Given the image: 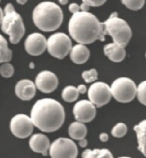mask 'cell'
<instances>
[{
    "label": "cell",
    "instance_id": "6da1fadb",
    "mask_svg": "<svg viewBox=\"0 0 146 158\" xmlns=\"http://www.w3.org/2000/svg\"><path fill=\"white\" fill-rule=\"evenodd\" d=\"M69 32L78 44H90L97 40L104 41V24L89 11H79L73 14L69 21Z\"/></svg>",
    "mask_w": 146,
    "mask_h": 158
},
{
    "label": "cell",
    "instance_id": "7a4b0ae2",
    "mask_svg": "<svg viewBox=\"0 0 146 158\" xmlns=\"http://www.w3.org/2000/svg\"><path fill=\"white\" fill-rule=\"evenodd\" d=\"M30 117L34 127L45 133H52L63 126L65 110L57 100L44 98L33 106Z\"/></svg>",
    "mask_w": 146,
    "mask_h": 158
},
{
    "label": "cell",
    "instance_id": "3957f363",
    "mask_svg": "<svg viewBox=\"0 0 146 158\" xmlns=\"http://www.w3.org/2000/svg\"><path fill=\"white\" fill-rule=\"evenodd\" d=\"M33 21L41 31L47 32L56 31L63 23V10L53 2H41L33 11Z\"/></svg>",
    "mask_w": 146,
    "mask_h": 158
},
{
    "label": "cell",
    "instance_id": "277c9868",
    "mask_svg": "<svg viewBox=\"0 0 146 158\" xmlns=\"http://www.w3.org/2000/svg\"><path fill=\"white\" fill-rule=\"evenodd\" d=\"M1 30L9 35L10 42L16 44L25 34V26L22 18L15 10L12 4H7L4 10V16L1 22Z\"/></svg>",
    "mask_w": 146,
    "mask_h": 158
},
{
    "label": "cell",
    "instance_id": "5b68a950",
    "mask_svg": "<svg viewBox=\"0 0 146 158\" xmlns=\"http://www.w3.org/2000/svg\"><path fill=\"white\" fill-rule=\"evenodd\" d=\"M105 35H109L115 43L126 47L132 38V30L128 23L115 12L103 22Z\"/></svg>",
    "mask_w": 146,
    "mask_h": 158
},
{
    "label": "cell",
    "instance_id": "8992f818",
    "mask_svg": "<svg viewBox=\"0 0 146 158\" xmlns=\"http://www.w3.org/2000/svg\"><path fill=\"white\" fill-rule=\"evenodd\" d=\"M113 98L120 103H129L137 95V85L128 77L115 79L110 86Z\"/></svg>",
    "mask_w": 146,
    "mask_h": 158
},
{
    "label": "cell",
    "instance_id": "52a82bcc",
    "mask_svg": "<svg viewBox=\"0 0 146 158\" xmlns=\"http://www.w3.org/2000/svg\"><path fill=\"white\" fill-rule=\"evenodd\" d=\"M46 48L51 56L62 60L69 54L72 41L66 33L56 32L48 38Z\"/></svg>",
    "mask_w": 146,
    "mask_h": 158
},
{
    "label": "cell",
    "instance_id": "ba28073f",
    "mask_svg": "<svg viewBox=\"0 0 146 158\" xmlns=\"http://www.w3.org/2000/svg\"><path fill=\"white\" fill-rule=\"evenodd\" d=\"M49 154L52 158H76L78 148L72 139L59 138L50 145Z\"/></svg>",
    "mask_w": 146,
    "mask_h": 158
},
{
    "label": "cell",
    "instance_id": "9c48e42d",
    "mask_svg": "<svg viewBox=\"0 0 146 158\" xmlns=\"http://www.w3.org/2000/svg\"><path fill=\"white\" fill-rule=\"evenodd\" d=\"M89 100L96 106V107H102L107 105L111 100L110 86L103 82H95L88 89Z\"/></svg>",
    "mask_w": 146,
    "mask_h": 158
},
{
    "label": "cell",
    "instance_id": "30bf717a",
    "mask_svg": "<svg viewBox=\"0 0 146 158\" xmlns=\"http://www.w3.org/2000/svg\"><path fill=\"white\" fill-rule=\"evenodd\" d=\"M34 125L31 117L25 114H17L11 118L10 128L14 136L19 139L29 137L33 131Z\"/></svg>",
    "mask_w": 146,
    "mask_h": 158
},
{
    "label": "cell",
    "instance_id": "8fae6325",
    "mask_svg": "<svg viewBox=\"0 0 146 158\" xmlns=\"http://www.w3.org/2000/svg\"><path fill=\"white\" fill-rule=\"evenodd\" d=\"M73 113L75 120L84 123H90L93 120L96 114V106L91 101L81 100L75 103L73 109Z\"/></svg>",
    "mask_w": 146,
    "mask_h": 158
},
{
    "label": "cell",
    "instance_id": "7c38bea8",
    "mask_svg": "<svg viewBox=\"0 0 146 158\" xmlns=\"http://www.w3.org/2000/svg\"><path fill=\"white\" fill-rule=\"evenodd\" d=\"M25 50L32 56L42 55L47 48V39L41 33L33 32L25 40Z\"/></svg>",
    "mask_w": 146,
    "mask_h": 158
},
{
    "label": "cell",
    "instance_id": "4fadbf2b",
    "mask_svg": "<svg viewBox=\"0 0 146 158\" xmlns=\"http://www.w3.org/2000/svg\"><path fill=\"white\" fill-rule=\"evenodd\" d=\"M34 83L36 88L43 93H52L58 86V78L52 72L43 71L37 75Z\"/></svg>",
    "mask_w": 146,
    "mask_h": 158
},
{
    "label": "cell",
    "instance_id": "5bb4252c",
    "mask_svg": "<svg viewBox=\"0 0 146 158\" xmlns=\"http://www.w3.org/2000/svg\"><path fill=\"white\" fill-rule=\"evenodd\" d=\"M36 89V85L33 81L29 79H22L16 83L15 92L20 100L28 101L35 96Z\"/></svg>",
    "mask_w": 146,
    "mask_h": 158
},
{
    "label": "cell",
    "instance_id": "9a60e30c",
    "mask_svg": "<svg viewBox=\"0 0 146 158\" xmlns=\"http://www.w3.org/2000/svg\"><path fill=\"white\" fill-rule=\"evenodd\" d=\"M50 139L49 138L43 134H33L29 139V146L33 151L36 153H40L44 156H47L50 149Z\"/></svg>",
    "mask_w": 146,
    "mask_h": 158
},
{
    "label": "cell",
    "instance_id": "2e32d148",
    "mask_svg": "<svg viewBox=\"0 0 146 158\" xmlns=\"http://www.w3.org/2000/svg\"><path fill=\"white\" fill-rule=\"evenodd\" d=\"M104 55L108 57L112 62H122L126 57L125 47L118 44L116 43H110L104 47Z\"/></svg>",
    "mask_w": 146,
    "mask_h": 158
},
{
    "label": "cell",
    "instance_id": "e0dca14e",
    "mask_svg": "<svg viewBox=\"0 0 146 158\" xmlns=\"http://www.w3.org/2000/svg\"><path fill=\"white\" fill-rule=\"evenodd\" d=\"M71 60L77 65L84 64L88 60L90 57V50L87 48L86 44H78L72 46V48L69 52Z\"/></svg>",
    "mask_w": 146,
    "mask_h": 158
},
{
    "label": "cell",
    "instance_id": "ac0fdd59",
    "mask_svg": "<svg viewBox=\"0 0 146 158\" xmlns=\"http://www.w3.org/2000/svg\"><path fill=\"white\" fill-rule=\"evenodd\" d=\"M134 130L137 134L138 149L146 157V120L141 121L135 125Z\"/></svg>",
    "mask_w": 146,
    "mask_h": 158
},
{
    "label": "cell",
    "instance_id": "d6986e66",
    "mask_svg": "<svg viewBox=\"0 0 146 158\" xmlns=\"http://www.w3.org/2000/svg\"><path fill=\"white\" fill-rule=\"evenodd\" d=\"M69 134L74 140H80L86 138L87 134V127L84 123L73 122L69 127Z\"/></svg>",
    "mask_w": 146,
    "mask_h": 158
},
{
    "label": "cell",
    "instance_id": "ffe728a7",
    "mask_svg": "<svg viewBox=\"0 0 146 158\" xmlns=\"http://www.w3.org/2000/svg\"><path fill=\"white\" fill-rule=\"evenodd\" d=\"M81 156L83 158H112L113 155L107 149H87L83 151Z\"/></svg>",
    "mask_w": 146,
    "mask_h": 158
},
{
    "label": "cell",
    "instance_id": "44dd1931",
    "mask_svg": "<svg viewBox=\"0 0 146 158\" xmlns=\"http://www.w3.org/2000/svg\"><path fill=\"white\" fill-rule=\"evenodd\" d=\"M12 59V50L9 48L6 39L0 34V63L11 61Z\"/></svg>",
    "mask_w": 146,
    "mask_h": 158
},
{
    "label": "cell",
    "instance_id": "7402d4cb",
    "mask_svg": "<svg viewBox=\"0 0 146 158\" xmlns=\"http://www.w3.org/2000/svg\"><path fill=\"white\" fill-rule=\"evenodd\" d=\"M79 94L80 93L78 91V89L74 86L70 85V86H67L63 89V92H62V98L64 101L72 103L78 100Z\"/></svg>",
    "mask_w": 146,
    "mask_h": 158
},
{
    "label": "cell",
    "instance_id": "603a6c76",
    "mask_svg": "<svg viewBox=\"0 0 146 158\" xmlns=\"http://www.w3.org/2000/svg\"><path fill=\"white\" fill-rule=\"evenodd\" d=\"M122 3L129 10L137 11L144 7L145 0H122Z\"/></svg>",
    "mask_w": 146,
    "mask_h": 158
},
{
    "label": "cell",
    "instance_id": "cb8c5ba5",
    "mask_svg": "<svg viewBox=\"0 0 146 158\" xmlns=\"http://www.w3.org/2000/svg\"><path fill=\"white\" fill-rule=\"evenodd\" d=\"M127 133V126L124 123H119L115 124L112 128L111 134L115 138H122Z\"/></svg>",
    "mask_w": 146,
    "mask_h": 158
},
{
    "label": "cell",
    "instance_id": "d4e9b609",
    "mask_svg": "<svg viewBox=\"0 0 146 158\" xmlns=\"http://www.w3.org/2000/svg\"><path fill=\"white\" fill-rule=\"evenodd\" d=\"M137 98L140 103L146 106V80L137 86Z\"/></svg>",
    "mask_w": 146,
    "mask_h": 158
},
{
    "label": "cell",
    "instance_id": "484cf974",
    "mask_svg": "<svg viewBox=\"0 0 146 158\" xmlns=\"http://www.w3.org/2000/svg\"><path fill=\"white\" fill-rule=\"evenodd\" d=\"M15 69L14 66L10 64L9 62H4L0 65V75L3 77L9 78L14 75Z\"/></svg>",
    "mask_w": 146,
    "mask_h": 158
},
{
    "label": "cell",
    "instance_id": "4316f807",
    "mask_svg": "<svg viewBox=\"0 0 146 158\" xmlns=\"http://www.w3.org/2000/svg\"><path fill=\"white\" fill-rule=\"evenodd\" d=\"M82 78L85 80V82L87 83H94L97 80V72L96 69H91L89 71H85L82 72Z\"/></svg>",
    "mask_w": 146,
    "mask_h": 158
},
{
    "label": "cell",
    "instance_id": "83f0119b",
    "mask_svg": "<svg viewBox=\"0 0 146 158\" xmlns=\"http://www.w3.org/2000/svg\"><path fill=\"white\" fill-rule=\"evenodd\" d=\"M107 0H82L85 4H88L90 7H99L106 3Z\"/></svg>",
    "mask_w": 146,
    "mask_h": 158
},
{
    "label": "cell",
    "instance_id": "f1b7e54d",
    "mask_svg": "<svg viewBox=\"0 0 146 158\" xmlns=\"http://www.w3.org/2000/svg\"><path fill=\"white\" fill-rule=\"evenodd\" d=\"M69 10L72 14H74V13H76V12H79V11H80V5L75 4V3H72V4H70L69 6Z\"/></svg>",
    "mask_w": 146,
    "mask_h": 158
},
{
    "label": "cell",
    "instance_id": "f546056e",
    "mask_svg": "<svg viewBox=\"0 0 146 158\" xmlns=\"http://www.w3.org/2000/svg\"><path fill=\"white\" fill-rule=\"evenodd\" d=\"M77 89H78V91H79V93L80 94L86 93L87 88L86 86L84 85V84H80V85H79V86L77 87Z\"/></svg>",
    "mask_w": 146,
    "mask_h": 158
},
{
    "label": "cell",
    "instance_id": "4dcf8cb0",
    "mask_svg": "<svg viewBox=\"0 0 146 158\" xmlns=\"http://www.w3.org/2000/svg\"><path fill=\"white\" fill-rule=\"evenodd\" d=\"M99 139L102 141V142H107L108 140V135L106 133H102L100 135H99Z\"/></svg>",
    "mask_w": 146,
    "mask_h": 158
},
{
    "label": "cell",
    "instance_id": "1f68e13d",
    "mask_svg": "<svg viewBox=\"0 0 146 158\" xmlns=\"http://www.w3.org/2000/svg\"><path fill=\"white\" fill-rule=\"evenodd\" d=\"M79 144H80V147L85 148L87 146V140L86 139V138H84V139H81L79 140Z\"/></svg>",
    "mask_w": 146,
    "mask_h": 158
},
{
    "label": "cell",
    "instance_id": "d6a6232c",
    "mask_svg": "<svg viewBox=\"0 0 146 158\" xmlns=\"http://www.w3.org/2000/svg\"><path fill=\"white\" fill-rule=\"evenodd\" d=\"M80 7L81 11H89V9H90V6L88 4H85V3H82V4H80Z\"/></svg>",
    "mask_w": 146,
    "mask_h": 158
},
{
    "label": "cell",
    "instance_id": "836d02e7",
    "mask_svg": "<svg viewBox=\"0 0 146 158\" xmlns=\"http://www.w3.org/2000/svg\"><path fill=\"white\" fill-rule=\"evenodd\" d=\"M59 1V4L62 5H66L69 3V0H58Z\"/></svg>",
    "mask_w": 146,
    "mask_h": 158
},
{
    "label": "cell",
    "instance_id": "e575fe53",
    "mask_svg": "<svg viewBox=\"0 0 146 158\" xmlns=\"http://www.w3.org/2000/svg\"><path fill=\"white\" fill-rule=\"evenodd\" d=\"M3 16H4V11L2 10V9L0 8V25H1V22L3 20Z\"/></svg>",
    "mask_w": 146,
    "mask_h": 158
},
{
    "label": "cell",
    "instance_id": "d590c367",
    "mask_svg": "<svg viewBox=\"0 0 146 158\" xmlns=\"http://www.w3.org/2000/svg\"><path fill=\"white\" fill-rule=\"evenodd\" d=\"M16 2H17L19 4L23 5V4H25L27 2H28V0H16Z\"/></svg>",
    "mask_w": 146,
    "mask_h": 158
},
{
    "label": "cell",
    "instance_id": "8d00e7d4",
    "mask_svg": "<svg viewBox=\"0 0 146 158\" xmlns=\"http://www.w3.org/2000/svg\"><path fill=\"white\" fill-rule=\"evenodd\" d=\"M145 58H146V53H145Z\"/></svg>",
    "mask_w": 146,
    "mask_h": 158
},
{
    "label": "cell",
    "instance_id": "74e56055",
    "mask_svg": "<svg viewBox=\"0 0 146 158\" xmlns=\"http://www.w3.org/2000/svg\"><path fill=\"white\" fill-rule=\"evenodd\" d=\"M0 2H1V0H0Z\"/></svg>",
    "mask_w": 146,
    "mask_h": 158
}]
</instances>
